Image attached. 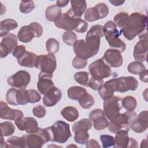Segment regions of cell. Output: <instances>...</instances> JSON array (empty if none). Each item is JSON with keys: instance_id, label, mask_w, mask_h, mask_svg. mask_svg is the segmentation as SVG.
Instances as JSON below:
<instances>
[{"instance_id": "obj_1", "label": "cell", "mask_w": 148, "mask_h": 148, "mask_svg": "<svg viewBox=\"0 0 148 148\" xmlns=\"http://www.w3.org/2000/svg\"><path fill=\"white\" fill-rule=\"evenodd\" d=\"M104 36L103 27L97 24L92 26L86 35V40L76 41L73 49L77 57L87 60L94 57L99 51L101 38Z\"/></svg>"}, {"instance_id": "obj_2", "label": "cell", "mask_w": 148, "mask_h": 148, "mask_svg": "<svg viewBox=\"0 0 148 148\" xmlns=\"http://www.w3.org/2000/svg\"><path fill=\"white\" fill-rule=\"evenodd\" d=\"M147 17L145 14L134 12L129 15L120 30L124 36L129 40L137 35L147 32Z\"/></svg>"}, {"instance_id": "obj_3", "label": "cell", "mask_w": 148, "mask_h": 148, "mask_svg": "<svg viewBox=\"0 0 148 148\" xmlns=\"http://www.w3.org/2000/svg\"><path fill=\"white\" fill-rule=\"evenodd\" d=\"M54 25L58 28L70 31L75 30L79 33H84L87 29V23L81 18H76L72 14L71 9L62 14L60 18L54 22Z\"/></svg>"}, {"instance_id": "obj_4", "label": "cell", "mask_w": 148, "mask_h": 148, "mask_svg": "<svg viewBox=\"0 0 148 148\" xmlns=\"http://www.w3.org/2000/svg\"><path fill=\"white\" fill-rule=\"evenodd\" d=\"M103 31L105 39L112 49L120 52H123L125 50L126 44L119 38L122 32L117 29L114 22L112 21L106 22L103 26Z\"/></svg>"}, {"instance_id": "obj_5", "label": "cell", "mask_w": 148, "mask_h": 148, "mask_svg": "<svg viewBox=\"0 0 148 148\" xmlns=\"http://www.w3.org/2000/svg\"><path fill=\"white\" fill-rule=\"evenodd\" d=\"M48 131L50 141L60 143H65L71 136L69 125L62 121H57L51 126L46 128Z\"/></svg>"}, {"instance_id": "obj_6", "label": "cell", "mask_w": 148, "mask_h": 148, "mask_svg": "<svg viewBox=\"0 0 148 148\" xmlns=\"http://www.w3.org/2000/svg\"><path fill=\"white\" fill-rule=\"evenodd\" d=\"M137 114L134 111H127L123 113H119L108 124V130L112 133H117L121 130L128 131L131 124L136 119Z\"/></svg>"}, {"instance_id": "obj_7", "label": "cell", "mask_w": 148, "mask_h": 148, "mask_svg": "<svg viewBox=\"0 0 148 148\" xmlns=\"http://www.w3.org/2000/svg\"><path fill=\"white\" fill-rule=\"evenodd\" d=\"M114 91L125 92L128 90L134 91L138 86V80L133 76H121L106 82Z\"/></svg>"}, {"instance_id": "obj_8", "label": "cell", "mask_w": 148, "mask_h": 148, "mask_svg": "<svg viewBox=\"0 0 148 148\" xmlns=\"http://www.w3.org/2000/svg\"><path fill=\"white\" fill-rule=\"evenodd\" d=\"M24 136L25 139L26 147L29 148H40L45 143L50 141L49 135L46 128H39L36 132L25 135Z\"/></svg>"}, {"instance_id": "obj_9", "label": "cell", "mask_w": 148, "mask_h": 148, "mask_svg": "<svg viewBox=\"0 0 148 148\" xmlns=\"http://www.w3.org/2000/svg\"><path fill=\"white\" fill-rule=\"evenodd\" d=\"M35 67L40 72L46 73H53L57 68L56 58L52 54L37 56Z\"/></svg>"}, {"instance_id": "obj_10", "label": "cell", "mask_w": 148, "mask_h": 148, "mask_svg": "<svg viewBox=\"0 0 148 148\" xmlns=\"http://www.w3.org/2000/svg\"><path fill=\"white\" fill-rule=\"evenodd\" d=\"M88 70L91 76L99 79L107 78L112 75L110 67L105 62L102 58L91 63L88 66Z\"/></svg>"}, {"instance_id": "obj_11", "label": "cell", "mask_w": 148, "mask_h": 148, "mask_svg": "<svg viewBox=\"0 0 148 148\" xmlns=\"http://www.w3.org/2000/svg\"><path fill=\"white\" fill-rule=\"evenodd\" d=\"M122 98L117 95H113L110 98L104 100L103 112L105 116L110 120H113L120 113L121 109Z\"/></svg>"}, {"instance_id": "obj_12", "label": "cell", "mask_w": 148, "mask_h": 148, "mask_svg": "<svg viewBox=\"0 0 148 148\" xmlns=\"http://www.w3.org/2000/svg\"><path fill=\"white\" fill-rule=\"evenodd\" d=\"M138 37L140 40L136 43L134 47L133 56L136 61L142 62L147 60L148 51L147 31L139 35Z\"/></svg>"}, {"instance_id": "obj_13", "label": "cell", "mask_w": 148, "mask_h": 148, "mask_svg": "<svg viewBox=\"0 0 148 148\" xmlns=\"http://www.w3.org/2000/svg\"><path fill=\"white\" fill-rule=\"evenodd\" d=\"M109 14V8L104 3H99L93 8L86 10L84 19L88 22H92L106 17Z\"/></svg>"}, {"instance_id": "obj_14", "label": "cell", "mask_w": 148, "mask_h": 148, "mask_svg": "<svg viewBox=\"0 0 148 148\" xmlns=\"http://www.w3.org/2000/svg\"><path fill=\"white\" fill-rule=\"evenodd\" d=\"M31 79L29 73L24 70H21L8 78L9 85L18 89H25Z\"/></svg>"}, {"instance_id": "obj_15", "label": "cell", "mask_w": 148, "mask_h": 148, "mask_svg": "<svg viewBox=\"0 0 148 148\" xmlns=\"http://www.w3.org/2000/svg\"><path fill=\"white\" fill-rule=\"evenodd\" d=\"M17 46V38L16 35L9 33L3 37L0 44L1 58H4L9 54L12 53Z\"/></svg>"}, {"instance_id": "obj_16", "label": "cell", "mask_w": 148, "mask_h": 148, "mask_svg": "<svg viewBox=\"0 0 148 148\" xmlns=\"http://www.w3.org/2000/svg\"><path fill=\"white\" fill-rule=\"evenodd\" d=\"M14 123L18 130L25 131L27 134L35 133L39 129L36 120L32 117H27L15 120Z\"/></svg>"}, {"instance_id": "obj_17", "label": "cell", "mask_w": 148, "mask_h": 148, "mask_svg": "<svg viewBox=\"0 0 148 148\" xmlns=\"http://www.w3.org/2000/svg\"><path fill=\"white\" fill-rule=\"evenodd\" d=\"M103 60L109 65L110 67L118 68L122 65L123 58L121 54V52L117 50L109 49L106 50L103 56Z\"/></svg>"}, {"instance_id": "obj_18", "label": "cell", "mask_w": 148, "mask_h": 148, "mask_svg": "<svg viewBox=\"0 0 148 148\" xmlns=\"http://www.w3.org/2000/svg\"><path fill=\"white\" fill-rule=\"evenodd\" d=\"M23 113L17 109H13L3 101L0 102V117L5 120H17L23 118Z\"/></svg>"}, {"instance_id": "obj_19", "label": "cell", "mask_w": 148, "mask_h": 148, "mask_svg": "<svg viewBox=\"0 0 148 148\" xmlns=\"http://www.w3.org/2000/svg\"><path fill=\"white\" fill-rule=\"evenodd\" d=\"M53 73H46L40 72L38 75L37 88L39 92L45 95L50 89L54 87V84L51 80Z\"/></svg>"}, {"instance_id": "obj_20", "label": "cell", "mask_w": 148, "mask_h": 148, "mask_svg": "<svg viewBox=\"0 0 148 148\" xmlns=\"http://www.w3.org/2000/svg\"><path fill=\"white\" fill-rule=\"evenodd\" d=\"M62 92L55 86L50 89L43 97V103L47 107L56 105L61 99Z\"/></svg>"}, {"instance_id": "obj_21", "label": "cell", "mask_w": 148, "mask_h": 148, "mask_svg": "<svg viewBox=\"0 0 148 148\" xmlns=\"http://www.w3.org/2000/svg\"><path fill=\"white\" fill-rule=\"evenodd\" d=\"M147 111H142L136 117V119L131 124L130 128L135 132L142 133L145 132L148 127Z\"/></svg>"}, {"instance_id": "obj_22", "label": "cell", "mask_w": 148, "mask_h": 148, "mask_svg": "<svg viewBox=\"0 0 148 148\" xmlns=\"http://www.w3.org/2000/svg\"><path fill=\"white\" fill-rule=\"evenodd\" d=\"M37 56L32 52L25 51L17 60V62L20 66L28 68H34L35 65V61Z\"/></svg>"}, {"instance_id": "obj_23", "label": "cell", "mask_w": 148, "mask_h": 148, "mask_svg": "<svg viewBox=\"0 0 148 148\" xmlns=\"http://www.w3.org/2000/svg\"><path fill=\"white\" fill-rule=\"evenodd\" d=\"M71 8H70L72 14L76 18H80L86 9L87 4L84 0L71 1Z\"/></svg>"}, {"instance_id": "obj_24", "label": "cell", "mask_w": 148, "mask_h": 148, "mask_svg": "<svg viewBox=\"0 0 148 148\" xmlns=\"http://www.w3.org/2000/svg\"><path fill=\"white\" fill-rule=\"evenodd\" d=\"M34 37V32L29 25L21 27L17 33V38L18 40L23 43L31 42Z\"/></svg>"}, {"instance_id": "obj_25", "label": "cell", "mask_w": 148, "mask_h": 148, "mask_svg": "<svg viewBox=\"0 0 148 148\" xmlns=\"http://www.w3.org/2000/svg\"><path fill=\"white\" fill-rule=\"evenodd\" d=\"M128 132V131L125 130H121L116 133L114 147L122 148L128 147L130 140Z\"/></svg>"}, {"instance_id": "obj_26", "label": "cell", "mask_w": 148, "mask_h": 148, "mask_svg": "<svg viewBox=\"0 0 148 148\" xmlns=\"http://www.w3.org/2000/svg\"><path fill=\"white\" fill-rule=\"evenodd\" d=\"M62 15V10L56 5L48 6L45 10V17L50 21L55 22L58 20Z\"/></svg>"}, {"instance_id": "obj_27", "label": "cell", "mask_w": 148, "mask_h": 148, "mask_svg": "<svg viewBox=\"0 0 148 148\" xmlns=\"http://www.w3.org/2000/svg\"><path fill=\"white\" fill-rule=\"evenodd\" d=\"M0 26L1 37H5L9 34L10 31L16 29L18 26V24L13 19L7 18L1 21Z\"/></svg>"}, {"instance_id": "obj_28", "label": "cell", "mask_w": 148, "mask_h": 148, "mask_svg": "<svg viewBox=\"0 0 148 148\" xmlns=\"http://www.w3.org/2000/svg\"><path fill=\"white\" fill-rule=\"evenodd\" d=\"M61 114L65 120L70 122L75 121L79 115L77 109L71 106L63 108L61 111Z\"/></svg>"}, {"instance_id": "obj_29", "label": "cell", "mask_w": 148, "mask_h": 148, "mask_svg": "<svg viewBox=\"0 0 148 148\" xmlns=\"http://www.w3.org/2000/svg\"><path fill=\"white\" fill-rule=\"evenodd\" d=\"M86 93H87V90L84 88L80 86L71 87L67 91L68 97L71 99L77 101H78Z\"/></svg>"}, {"instance_id": "obj_30", "label": "cell", "mask_w": 148, "mask_h": 148, "mask_svg": "<svg viewBox=\"0 0 148 148\" xmlns=\"http://www.w3.org/2000/svg\"><path fill=\"white\" fill-rule=\"evenodd\" d=\"M6 142L8 144V147L24 148L26 147V142L24 135L21 137L15 136L10 137Z\"/></svg>"}, {"instance_id": "obj_31", "label": "cell", "mask_w": 148, "mask_h": 148, "mask_svg": "<svg viewBox=\"0 0 148 148\" xmlns=\"http://www.w3.org/2000/svg\"><path fill=\"white\" fill-rule=\"evenodd\" d=\"M137 105L136 99L131 96L128 95L122 98L121 106L127 111H134Z\"/></svg>"}, {"instance_id": "obj_32", "label": "cell", "mask_w": 148, "mask_h": 148, "mask_svg": "<svg viewBox=\"0 0 148 148\" xmlns=\"http://www.w3.org/2000/svg\"><path fill=\"white\" fill-rule=\"evenodd\" d=\"M92 127V122L90 119H83L75 122L72 126V130L75 132L77 130H85L88 131Z\"/></svg>"}, {"instance_id": "obj_33", "label": "cell", "mask_w": 148, "mask_h": 148, "mask_svg": "<svg viewBox=\"0 0 148 148\" xmlns=\"http://www.w3.org/2000/svg\"><path fill=\"white\" fill-rule=\"evenodd\" d=\"M98 90L101 98L103 100H106L110 98L113 96L114 92L106 82L103 84V85Z\"/></svg>"}, {"instance_id": "obj_34", "label": "cell", "mask_w": 148, "mask_h": 148, "mask_svg": "<svg viewBox=\"0 0 148 148\" xmlns=\"http://www.w3.org/2000/svg\"><path fill=\"white\" fill-rule=\"evenodd\" d=\"M1 135L3 136H8L12 135L15 131L14 125L9 121H6L0 124Z\"/></svg>"}, {"instance_id": "obj_35", "label": "cell", "mask_w": 148, "mask_h": 148, "mask_svg": "<svg viewBox=\"0 0 148 148\" xmlns=\"http://www.w3.org/2000/svg\"><path fill=\"white\" fill-rule=\"evenodd\" d=\"M127 69L130 73L137 75L145 71L146 69V67L142 62L135 61L128 64Z\"/></svg>"}, {"instance_id": "obj_36", "label": "cell", "mask_w": 148, "mask_h": 148, "mask_svg": "<svg viewBox=\"0 0 148 148\" xmlns=\"http://www.w3.org/2000/svg\"><path fill=\"white\" fill-rule=\"evenodd\" d=\"M77 101L80 106L83 109H90L94 103L93 97L88 93L84 95Z\"/></svg>"}, {"instance_id": "obj_37", "label": "cell", "mask_w": 148, "mask_h": 148, "mask_svg": "<svg viewBox=\"0 0 148 148\" xmlns=\"http://www.w3.org/2000/svg\"><path fill=\"white\" fill-rule=\"evenodd\" d=\"M89 138V134L87 131L77 130L75 132L74 139L76 143L80 145L86 144Z\"/></svg>"}, {"instance_id": "obj_38", "label": "cell", "mask_w": 148, "mask_h": 148, "mask_svg": "<svg viewBox=\"0 0 148 148\" xmlns=\"http://www.w3.org/2000/svg\"><path fill=\"white\" fill-rule=\"evenodd\" d=\"M46 47L49 54H54L59 50L60 44L56 39L49 38L46 43Z\"/></svg>"}, {"instance_id": "obj_39", "label": "cell", "mask_w": 148, "mask_h": 148, "mask_svg": "<svg viewBox=\"0 0 148 148\" xmlns=\"http://www.w3.org/2000/svg\"><path fill=\"white\" fill-rule=\"evenodd\" d=\"M74 79L76 82L82 86L88 87V72L85 71H80L76 72L74 75Z\"/></svg>"}, {"instance_id": "obj_40", "label": "cell", "mask_w": 148, "mask_h": 148, "mask_svg": "<svg viewBox=\"0 0 148 148\" xmlns=\"http://www.w3.org/2000/svg\"><path fill=\"white\" fill-rule=\"evenodd\" d=\"M109 124L105 115L97 117L93 121V126L97 130H102L106 128Z\"/></svg>"}, {"instance_id": "obj_41", "label": "cell", "mask_w": 148, "mask_h": 148, "mask_svg": "<svg viewBox=\"0 0 148 148\" xmlns=\"http://www.w3.org/2000/svg\"><path fill=\"white\" fill-rule=\"evenodd\" d=\"M62 40L64 42L68 45H73L77 40L76 34L72 31H66L62 35Z\"/></svg>"}, {"instance_id": "obj_42", "label": "cell", "mask_w": 148, "mask_h": 148, "mask_svg": "<svg viewBox=\"0 0 148 148\" xmlns=\"http://www.w3.org/2000/svg\"><path fill=\"white\" fill-rule=\"evenodd\" d=\"M35 8V3L33 1H21L20 4L19 9L23 13H28L32 11Z\"/></svg>"}, {"instance_id": "obj_43", "label": "cell", "mask_w": 148, "mask_h": 148, "mask_svg": "<svg viewBox=\"0 0 148 148\" xmlns=\"http://www.w3.org/2000/svg\"><path fill=\"white\" fill-rule=\"evenodd\" d=\"M128 16H129V14L127 13H125L124 12H120L117 13L116 15H115L114 17L113 20H114V23L116 24V25H117L120 28V29H121L125 21L128 17Z\"/></svg>"}, {"instance_id": "obj_44", "label": "cell", "mask_w": 148, "mask_h": 148, "mask_svg": "<svg viewBox=\"0 0 148 148\" xmlns=\"http://www.w3.org/2000/svg\"><path fill=\"white\" fill-rule=\"evenodd\" d=\"M100 140L102 144V147L107 148L114 146V139L113 136L109 135H102L100 136Z\"/></svg>"}, {"instance_id": "obj_45", "label": "cell", "mask_w": 148, "mask_h": 148, "mask_svg": "<svg viewBox=\"0 0 148 148\" xmlns=\"http://www.w3.org/2000/svg\"><path fill=\"white\" fill-rule=\"evenodd\" d=\"M103 84V80L97 77L91 76L89 82H88V87L94 90H98Z\"/></svg>"}, {"instance_id": "obj_46", "label": "cell", "mask_w": 148, "mask_h": 148, "mask_svg": "<svg viewBox=\"0 0 148 148\" xmlns=\"http://www.w3.org/2000/svg\"><path fill=\"white\" fill-rule=\"evenodd\" d=\"M72 64L73 67L76 69H82L87 65V60H84L76 56L73 59Z\"/></svg>"}, {"instance_id": "obj_47", "label": "cell", "mask_w": 148, "mask_h": 148, "mask_svg": "<svg viewBox=\"0 0 148 148\" xmlns=\"http://www.w3.org/2000/svg\"><path fill=\"white\" fill-rule=\"evenodd\" d=\"M29 25L32 28L35 34V38H39L42 35L43 28L39 23L37 22H32Z\"/></svg>"}, {"instance_id": "obj_48", "label": "cell", "mask_w": 148, "mask_h": 148, "mask_svg": "<svg viewBox=\"0 0 148 148\" xmlns=\"http://www.w3.org/2000/svg\"><path fill=\"white\" fill-rule=\"evenodd\" d=\"M46 109L44 106L39 105L38 106H36L34 107L32 109V113L33 114L38 118H42L45 117L46 114Z\"/></svg>"}, {"instance_id": "obj_49", "label": "cell", "mask_w": 148, "mask_h": 148, "mask_svg": "<svg viewBox=\"0 0 148 148\" xmlns=\"http://www.w3.org/2000/svg\"><path fill=\"white\" fill-rule=\"evenodd\" d=\"M28 91L29 93L30 103H34L40 101L41 99V97L39 93L36 90L34 89H29L28 90Z\"/></svg>"}, {"instance_id": "obj_50", "label": "cell", "mask_w": 148, "mask_h": 148, "mask_svg": "<svg viewBox=\"0 0 148 148\" xmlns=\"http://www.w3.org/2000/svg\"><path fill=\"white\" fill-rule=\"evenodd\" d=\"M26 51L25 47L24 45L17 46L12 52V55L16 59H18Z\"/></svg>"}, {"instance_id": "obj_51", "label": "cell", "mask_w": 148, "mask_h": 148, "mask_svg": "<svg viewBox=\"0 0 148 148\" xmlns=\"http://www.w3.org/2000/svg\"><path fill=\"white\" fill-rule=\"evenodd\" d=\"M105 115L104 113V112L101 109H95L91 111V112L89 114V119L93 121L95 119H97L98 117L104 116Z\"/></svg>"}, {"instance_id": "obj_52", "label": "cell", "mask_w": 148, "mask_h": 148, "mask_svg": "<svg viewBox=\"0 0 148 148\" xmlns=\"http://www.w3.org/2000/svg\"><path fill=\"white\" fill-rule=\"evenodd\" d=\"M86 147L88 148H92V147H101V146L98 143V142L94 139L88 140L86 142Z\"/></svg>"}, {"instance_id": "obj_53", "label": "cell", "mask_w": 148, "mask_h": 148, "mask_svg": "<svg viewBox=\"0 0 148 148\" xmlns=\"http://www.w3.org/2000/svg\"><path fill=\"white\" fill-rule=\"evenodd\" d=\"M139 78L141 81H142L145 83H147V82H148L147 70L146 69L139 74Z\"/></svg>"}, {"instance_id": "obj_54", "label": "cell", "mask_w": 148, "mask_h": 148, "mask_svg": "<svg viewBox=\"0 0 148 148\" xmlns=\"http://www.w3.org/2000/svg\"><path fill=\"white\" fill-rule=\"evenodd\" d=\"M138 145L137 141L132 138H130V140L128 145V148H131V147H138Z\"/></svg>"}, {"instance_id": "obj_55", "label": "cell", "mask_w": 148, "mask_h": 148, "mask_svg": "<svg viewBox=\"0 0 148 148\" xmlns=\"http://www.w3.org/2000/svg\"><path fill=\"white\" fill-rule=\"evenodd\" d=\"M69 2V1H61V0H58L57 1V6H58L59 8H61V7H64L65 6H66L68 5V3Z\"/></svg>"}, {"instance_id": "obj_56", "label": "cell", "mask_w": 148, "mask_h": 148, "mask_svg": "<svg viewBox=\"0 0 148 148\" xmlns=\"http://www.w3.org/2000/svg\"><path fill=\"white\" fill-rule=\"evenodd\" d=\"M109 2L111 3L113 6H118L120 5H121L124 2V1H120V0H111L109 1Z\"/></svg>"}, {"instance_id": "obj_57", "label": "cell", "mask_w": 148, "mask_h": 148, "mask_svg": "<svg viewBox=\"0 0 148 148\" xmlns=\"http://www.w3.org/2000/svg\"><path fill=\"white\" fill-rule=\"evenodd\" d=\"M71 146H74V147H77L76 146H75V145H69V146H68L67 147H71Z\"/></svg>"}]
</instances>
